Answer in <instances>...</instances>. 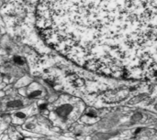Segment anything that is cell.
Masks as SVG:
<instances>
[{
    "instance_id": "obj_7",
    "label": "cell",
    "mask_w": 157,
    "mask_h": 140,
    "mask_svg": "<svg viewBox=\"0 0 157 140\" xmlns=\"http://www.w3.org/2000/svg\"><path fill=\"white\" fill-rule=\"evenodd\" d=\"M46 107H47V104H41V105H39V109L41 110V111H42V110H45Z\"/></svg>"
},
{
    "instance_id": "obj_6",
    "label": "cell",
    "mask_w": 157,
    "mask_h": 140,
    "mask_svg": "<svg viewBox=\"0 0 157 140\" xmlns=\"http://www.w3.org/2000/svg\"><path fill=\"white\" fill-rule=\"evenodd\" d=\"M13 61H14V62L16 63V64H17V65H23L24 64V60H23V58L22 57H20V56H15L14 58H13Z\"/></svg>"
},
{
    "instance_id": "obj_3",
    "label": "cell",
    "mask_w": 157,
    "mask_h": 140,
    "mask_svg": "<svg viewBox=\"0 0 157 140\" xmlns=\"http://www.w3.org/2000/svg\"><path fill=\"white\" fill-rule=\"evenodd\" d=\"M43 95H44V91L40 85L33 83L28 87L27 96L29 98H42Z\"/></svg>"
},
{
    "instance_id": "obj_4",
    "label": "cell",
    "mask_w": 157,
    "mask_h": 140,
    "mask_svg": "<svg viewBox=\"0 0 157 140\" xmlns=\"http://www.w3.org/2000/svg\"><path fill=\"white\" fill-rule=\"evenodd\" d=\"M30 109L28 108V109H24V110H21V111H17V113L13 114V119L14 121H20V122H23L27 119V117L29 116V115H30Z\"/></svg>"
},
{
    "instance_id": "obj_5",
    "label": "cell",
    "mask_w": 157,
    "mask_h": 140,
    "mask_svg": "<svg viewBox=\"0 0 157 140\" xmlns=\"http://www.w3.org/2000/svg\"><path fill=\"white\" fill-rule=\"evenodd\" d=\"M24 105V102L22 100H12L9 102H6V106L7 108H19Z\"/></svg>"
},
{
    "instance_id": "obj_8",
    "label": "cell",
    "mask_w": 157,
    "mask_h": 140,
    "mask_svg": "<svg viewBox=\"0 0 157 140\" xmlns=\"http://www.w3.org/2000/svg\"><path fill=\"white\" fill-rule=\"evenodd\" d=\"M3 126H4V125H3V123H2V122H0V133H1V131L3 130Z\"/></svg>"
},
{
    "instance_id": "obj_2",
    "label": "cell",
    "mask_w": 157,
    "mask_h": 140,
    "mask_svg": "<svg viewBox=\"0 0 157 140\" xmlns=\"http://www.w3.org/2000/svg\"><path fill=\"white\" fill-rule=\"evenodd\" d=\"M82 105L76 103L74 99H63L55 106L53 111L55 116L63 123L75 120L81 113Z\"/></svg>"
},
{
    "instance_id": "obj_1",
    "label": "cell",
    "mask_w": 157,
    "mask_h": 140,
    "mask_svg": "<svg viewBox=\"0 0 157 140\" xmlns=\"http://www.w3.org/2000/svg\"><path fill=\"white\" fill-rule=\"evenodd\" d=\"M69 51L107 77L157 80V0H71Z\"/></svg>"
}]
</instances>
